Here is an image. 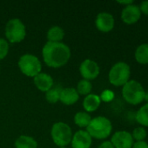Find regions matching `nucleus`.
<instances>
[{
    "label": "nucleus",
    "mask_w": 148,
    "mask_h": 148,
    "mask_svg": "<svg viewBox=\"0 0 148 148\" xmlns=\"http://www.w3.org/2000/svg\"><path fill=\"white\" fill-rule=\"evenodd\" d=\"M98 148H114V147L113 146V144L111 143V141L106 140L104 142H102Z\"/></svg>",
    "instance_id": "nucleus-28"
},
{
    "label": "nucleus",
    "mask_w": 148,
    "mask_h": 148,
    "mask_svg": "<svg viewBox=\"0 0 148 148\" xmlns=\"http://www.w3.org/2000/svg\"><path fill=\"white\" fill-rule=\"evenodd\" d=\"M92 85L91 82L85 80V79H82L79 82L77 85V88H76L79 95H85V96L90 95L92 92Z\"/></svg>",
    "instance_id": "nucleus-22"
},
{
    "label": "nucleus",
    "mask_w": 148,
    "mask_h": 148,
    "mask_svg": "<svg viewBox=\"0 0 148 148\" xmlns=\"http://www.w3.org/2000/svg\"><path fill=\"white\" fill-rule=\"evenodd\" d=\"M144 101H146L147 103H148V90L146 91V93H145V100Z\"/></svg>",
    "instance_id": "nucleus-30"
},
{
    "label": "nucleus",
    "mask_w": 148,
    "mask_h": 148,
    "mask_svg": "<svg viewBox=\"0 0 148 148\" xmlns=\"http://www.w3.org/2000/svg\"><path fill=\"white\" fill-rule=\"evenodd\" d=\"M72 135L71 127L65 122L58 121L51 127V137L54 144L58 147H66V146L71 144Z\"/></svg>",
    "instance_id": "nucleus-4"
},
{
    "label": "nucleus",
    "mask_w": 148,
    "mask_h": 148,
    "mask_svg": "<svg viewBox=\"0 0 148 148\" xmlns=\"http://www.w3.org/2000/svg\"><path fill=\"white\" fill-rule=\"evenodd\" d=\"M58 148H67V147H58Z\"/></svg>",
    "instance_id": "nucleus-31"
},
{
    "label": "nucleus",
    "mask_w": 148,
    "mask_h": 148,
    "mask_svg": "<svg viewBox=\"0 0 148 148\" xmlns=\"http://www.w3.org/2000/svg\"><path fill=\"white\" fill-rule=\"evenodd\" d=\"M15 148H38V142L31 136L20 135L15 140Z\"/></svg>",
    "instance_id": "nucleus-17"
},
{
    "label": "nucleus",
    "mask_w": 148,
    "mask_h": 148,
    "mask_svg": "<svg viewBox=\"0 0 148 148\" xmlns=\"http://www.w3.org/2000/svg\"><path fill=\"white\" fill-rule=\"evenodd\" d=\"M33 82L36 88L41 92H44V93L50 90L54 85V81L51 75L44 72H41L38 75H37L33 78Z\"/></svg>",
    "instance_id": "nucleus-13"
},
{
    "label": "nucleus",
    "mask_w": 148,
    "mask_h": 148,
    "mask_svg": "<svg viewBox=\"0 0 148 148\" xmlns=\"http://www.w3.org/2000/svg\"><path fill=\"white\" fill-rule=\"evenodd\" d=\"M117 3H120V4H122V5H124V6H127V5H130V4H132V3H133V0H126V1H117Z\"/></svg>",
    "instance_id": "nucleus-29"
},
{
    "label": "nucleus",
    "mask_w": 148,
    "mask_h": 148,
    "mask_svg": "<svg viewBox=\"0 0 148 148\" xmlns=\"http://www.w3.org/2000/svg\"><path fill=\"white\" fill-rule=\"evenodd\" d=\"M134 58L140 64H148V43L140 44L134 52Z\"/></svg>",
    "instance_id": "nucleus-18"
},
{
    "label": "nucleus",
    "mask_w": 148,
    "mask_h": 148,
    "mask_svg": "<svg viewBox=\"0 0 148 148\" xmlns=\"http://www.w3.org/2000/svg\"><path fill=\"white\" fill-rule=\"evenodd\" d=\"M132 136H133V140H136V141H144L145 139L147 136V130L145 129V127H136L133 130V132L132 134Z\"/></svg>",
    "instance_id": "nucleus-23"
},
{
    "label": "nucleus",
    "mask_w": 148,
    "mask_h": 148,
    "mask_svg": "<svg viewBox=\"0 0 148 148\" xmlns=\"http://www.w3.org/2000/svg\"><path fill=\"white\" fill-rule=\"evenodd\" d=\"M72 56L71 49L65 43L46 42L42 49L44 62L50 68L58 69L65 66Z\"/></svg>",
    "instance_id": "nucleus-1"
},
{
    "label": "nucleus",
    "mask_w": 148,
    "mask_h": 148,
    "mask_svg": "<svg viewBox=\"0 0 148 148\" xmlns=\"http://www.w3.org/2000/svg\"><path fill=\"white\" fill-rule=\"evenodd\" d=\"M99 97H100L101 101H106V102H109V101L113 100L114 93L113 91L109 90V89H106L105 91L102 92V94H101V95H99Z\"/></svg>",
    "instance_id": "nucleus-25"
},
{
    "label": "nucleus",
    "mask_w": 148,
    "mask_h": 148,
    "mask_svg": "<svg viewBox=\"0 0 148 148\" xmlns=\"http://www.w3.org/2000/svg\"><path fill=\"white\" fill-rule=\"evenodd\" d=\"M101 100L99 95L95 94H90L84 98L83 101V108L85 112L86 113H92L95 112L100 106Z\"/></svg>",
    "instance_id": "nucleus-15"
},
{
    "label": "nucleus",
    "mask_w": 148,
    "mask_h": 148,
    "mask_svg": "<svg viewBox=\"0 0 148 148\" xmlns=\"http://www.w3.org/2000/svg\"><path fill=\"white\" fill-rule=\"evenodd\" d=\"M114 24H115L114 17L109 12L103 11L99 13L96 16L95 25L96 28L101 32L104 33L110 32L114 28Z\"/></svg>",
    "instance_id": "nucleus-10"
},
{
    "label": "nucleus",
    "mask_w": 148,
    "mask_h": 148,
    "mask_svg": "<svg viewBox=\"0 0 148 148\" xmlns=\"http://www.w3.org/2000/svg\"><path fill=\"white\" fill-rule=\"evenodd\" d=\"M9 42L6 39L0 37V60L4 59L9 53Z\"/></svg>",
    "instance_id": "nucleus-24"
},
{
    "label": "nucleus",
    "mask_w": 148,
    "mask_h": 148,
    "mask_svg": "<svg viewBox=\"0 0 148 148\" xmlns=\"http://www.w3.org/2000/svg\"><path fill=\"white\" fill-rule=\"evenodd\" d=\"M137 122L143 127H148V103L143 105L136 114Z\"/></svg>",
    "instance_id": "nucleus-20"
},
{
    "label": "nucleus",
    "mask_w": 148,
    "mask_h": 148,
    "mask_svg": "<svg viewBox=\"0 0 148 148\" xmlns=\"http://www.w3.org/2000/svg\"><path fill=\"white\" fill-rule=\"evenodd\" d=\"M46 37L48 42H60L65 37V31L60 26L54 25L48 29Z\"/></svg>",
    "instance_id": "nucleus-16"
},
{
    "label": "nucleus",
    "mask_w": 148,
    "mask_h": 148,
    "mask_svg": "<svg viewBox=\"0 0 148 148\" xmlns=\"http://www.w3.org/2000/svg\"><path fill=\"white\" fill-rule=\"evenodd\" d=\"M4 35L8 42L19 43L26 36V28L19 18L10 19L4 29Z\"/></svg>",
    "instance_id": "nucleus-5"
},
{
    "label": "nucleus",
    "mask_w": 148,
    "mask_h": 148,
    "mask_svg": "<svg viewBox=\"0 0 148 148\" xmlns=\"http://www.w3.org/2000/svg\"><path fill=\"white\" fill-rule=\"evenodd\" d=\"M141 16V11L139 5L132 3L130 5L125 6L121 11V19L126 24L136 23Z\"/></svg>",
    "instance_id": "nucleus-11"
},
{
    "label": "nucleus",
    "mask_w": 148,
    "mask_h": 148,
    "mask_svg": "<svg viewBox=\"0 0 148 148\" xmlns=\"http://www.w3.org/2000/svg\"><path fill=\"white\" fill-rule=\"evenodd\" d=\"M17 65L20 71L28 77L34 78L37 75L41 73L42 63L40 60L32 54H24L21 56Z\"/></svg>",
    "instance_id": "nucleus-7"
},
{
    "label": "nucleus",
    "mask_w": 148,
    "mask_h": 148,
    "mask_svg": "<svg viewBox=\"0 0 148 148\" xmlns=\"http://www.w3.org/2000/svg\"><path fill=\"white\" fill-rule=\"evenodd\" d=\"M62 88L59 86L52 87L50 90H48L45 93V99L46 101L51 104H55L58 101H59L60 93Z\"/></svg>",
    "instance_id": "nucleus-21"
},
{
    "label": "nucleus",
    "mask_w": 148,
    "mask_h": 148,
    "mask_svg": "<svg viewBox=\"0 0 148 148\" xmlns=\"http://www.w3.org/2000/svg\"><path fill=\"white\" fill-rule=\"evenodd\" d=\"M132 148H148V143L147 141H136L133 143Z\"/></svg>",
    "instance_id": "nucleus-27"
},
{
    "label": "nucleus",
    "mask_w": 148,
    "mask_h": 148,
    "mask_svg": "<svg viewBox=\"0 0 148 148\" xmlns=\"http://www.w3.org/2000/svg\"><path fill=\"white\" fill-rule=\"evenodd\" d=\"M92 138L86 130H79L72 135L71 141L72 148H91Z\"/></svg>",
    "instance_id": "nucleus-12"
},
{
    "label": "nucleus",
    "mask_w": 148,
    "mask_h": 148,
    "mask_svg": "<svg viewBox=\"0 0 148 148\" xmlns=\"http://www.w3.org/2000/svg\"><path fill=\"white\" fill-rule=\"evenodd\" d=\"M79 72L83 79L92 81L99 76L100 73V69L99 64L95 61L85 59L81 62L79 66Z\"/></svg>",
    "instance_id": "nucleus-8"
},
{
    "label": "nucleus",
    "mask_w": 148,
    "mask_h": 148,
    "mask_svg": "<svg viewBox=\"0 0 148 148\" xmlns=\"http://www.w3.org/2000/svg\"><path fill=\"white\" fill-rule=\"evenodd\" d=\"M145 89L143 86L135 80L128 81L122 88L124 100L131 105H139L145 100Z\"/></svg>",
    "instance_id": "nucleus-3"
},
{
    "label": "nucleus",
    "mask_w": 148,
    "mask_h": 148,
    "mask_svg": "<svg viewBox=\"0 0 148 148\" xmlns=\"http://www.w3.org/2000/svg\"><path fill=\"white\" fill-rule=\"evenodd\" d=\"M79 100V95L74 88H62L59 97V101L64 105L72 106L74 105Z\"/></svg>",
    "instance_id": "nucleus-14"
},
{
    "label": "nucleus",
    "mask_w": 148,
    "mask_h": 148,
    "mask_svg": "<svg viewBox=\"0 0 148 148\" xmlns=\"http://www.w3.org/2000/svg\"><path fill=\"white\" fill-rule=\"evenodd\" d=\"M139 7H140V11H141V14L143 13L144 15L148 16V0L143 1Z\"/></svg>",
    "instance_id": "nucleus-26"
},
{
    "label": "nucleus",
    "mask_w": 148,
    "mask_h": 148,
    "mask_svg": "<svg viewBox=\"0 0 148 148\" xmlns=\"http://www.w3.org/2000/svg\"><path fill=\"white\" fill-rule=\"evenodd\" d=\"M110 141L114 148H132L134 143L132 134L127 131L115 132Z\"/></svg>",
    "instance_id": "nucleus-9"
},
{
    "label": "nucleus",
    "mask_w": 148,
    "mask_h": 148,
    "mask_svg": "<svg viewBox=\"0 0 148 148\" xmlns=\"http://www.w3.org/2000/svg\"><path fill=\"white\" fill-rule=\"evenodd\" d=\"M91 121H92V117H91L90 114H88L85 111L78 112L74 115V123L80 128L86 129V127L90 124Z\"/></svg>",
    "instance_id": "nucleus-19"
},
{
    "label": "nucleus",
    "mask_w": 148,
    "mask_h": 148,
    "mask_svg": "<svg viewBox=\"0 0 148 148\" xmlns=\"http://www.w3.org/2000/svg\"><path fill=\"white\" fill-rule=\"evenodd\" d=\"M113 131V125L109 119L105 116H98L92 118L90 124L86 127V132L92 139L106 140Z\"/></svg>",
    "instance_id": "nucleus-2"
},
{
    "label": "nucleus",
    "mask_w": 148,
    "mask_h": 148,
    "mask_svg": "<svg viewBox=\"0 0 148 148\" xmlns=\"http://www.w3.org/2000/svg\"><path fill=\"white\" fill-rule=\"evenodd\" d=\"M130 66L125 62H119L111 68L108 74V80L110 83L115 87H123L130 81Z\"/></svg>",
    "instance_id": "nucleus-6"
}]
</instances>
